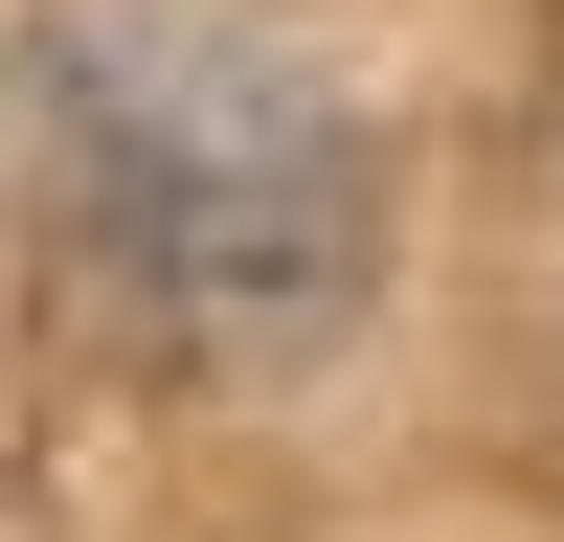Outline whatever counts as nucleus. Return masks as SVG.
I'll return each mask as SVG.
<instances>
[{"label":"nucleus","mask_w":564,"mask_h":542,"mask_svg":"<svg viewBox=\"0 0 564 542\" xmlns=\"http://www.w3.org/2000/svg\"><path fill=\"white\" fill-rule=\"evenodd\" d=\"M45 159H68V249L159 361H294L384 271V136L316 45L226 23V0H90L45 23Z\"/></svg>","instance_id":"1"}]
</instances>
